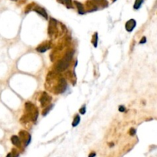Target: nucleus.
I'll return each instance as SVG.
<instances>
[{
  "mask_svg": "<svg viewBox=\"0 0 157 157\" xmlns=\"http://www.w3.org/2000/svg\"><path fill=\"white\" fill-rule=\"evenodd\" d=\"M74 51H68L66 53L65 56L64 57L63 59H61V61L58 62L56 65V70L58 72H61V71H64L65 69H67L68 66L70 65V62H71V59L73 58Z\"/></svg>",
  "mask_w": 157,
  "mask_h": 157,
  "instance_id": "f257e3e1",
  "label": "nucleus"
},
{
  "mask_svg": "<svg viewBox=\"0 0 157 157\" xmlns=\"http://www.w3.org/2000/svg\"><path fill=\"white\" fill-rule=\"evenodd\" d=\"M136 26H137V22H136L134 19H130L128 22H126L125 25L126 30L129 32L133 31V29H134Z\"/></svg>",
  "mask_w": 157,
  "mask_h": 157,
  "instance_id": "f03ea898",
  "label": "nucleus"
},
{
  "mask_svg": "<svg viewBox=\"0 0 157 157\" xmlns=\"http://www.w3.org/2000/svg\"><path fill=\"white\" fill-rule=\"evenodd\" d=\"M51 98L46 93H43L42 96L40 98V102L41 103L42 106H45V104H47L48 103L49 101H51Z\"/></svg>",
  "mask_w": 157,
  "mask_h": 157,
  "instance_id": "7ed1b4c3",
  "label": "nucleus"
},
{
  "mask_svg": "<svg viewBox=\"0 0 157 157\" xmlns=\"http://www.w3.org/2000/svg\"><path fill=\"white\" fill-rule=\"evenodd\" d=\"M11 141L14 146H17V147H21V146H22V142H21V140L19 139V137H18V136L13 135V136L11 137Z\"/></svg>",
  "mask_w": 157,
  "mask_h": 157,
  "instance_id": "20e7f679",
  "label": "nucleus"
},
{
  "mask_svg": "<svg viewBox=\"0 0 157 157\" xmlns=\"http://www.w3.org/2000/svg\"><path fill=\"white\" fill-rule=\"evenodd\" d=\"M35 11L37 12L38 13H39L41 15H42L45 19H48V15L47 13H46V11H45L44 9H42V8L40 7L35 8Z\"/></svg>",
  "mask_w": 157,
  "mask_h": 157,
  "instance_id": "39448f33",
  "label": "nucleus"
},
{
  "mask_svg": "<svg viewBox=\"0 0 157 157\" xmlns=\"http://www.w3.org/2000/svg\"><path fill=\"white\" fill-rule=\"evenodd\" d=\"M75 3L76 4V6H77V9H78L79 14H80V15H83V14H84V6H83V4H81L80 2H77V1H75Z\"/></svg>",
  "mask_w": 157,
  "mask_h": 157,
  "instance_id": "423d86ee",
  "label": "nucleus"
},
{
  "mask_svg": "<svg viewBox=\"0 0 157 157\" xmlns=\"http://www.w3.org/2000/svg\"><path fill=\"white\" fill-rule=\"evenodd\" d=\"M80 116H79L78 114H77V115L75 116V118H74V121L73 123H72V127H77V126L80 124Z\"/></svg>",
  "mask_w": 157,
  "mask_h": 157,
  "instance_id": "0eeeda50",
  "label": "nucleus"
},
{
  "mask_svg": "<svg viewBox=\"0 0 157 157\" xmlns=\"http://www.w3.org/2000/svg\"><path fill=\"white\" fill-rule=\"evenodd\" d=\"M144 0H136V2L134 3V6H133V8H134V9L137 10L139 9L142 6V4L143 3Z\"/></svg>",
  "mask_w": 157,
  "mask_h": 157,
  "instance_id": "6e6552de",
  "label": "nucleus"
},
{
  "mask_svg": "<svg viewBox=\"0 0 157 157\" xmlns=\"http://www.w3.org/2000/svg\"><path fill=\"white\" fill-rule=\"evenodd\" d=\"M48 49V45H41V46H39V47L38 48L37 51L38 52L43 53L45 52Z\"/></svg>",
  "mask_w": 157,
  "mask_h": 157,
  "instance_id": "1a4fd4ad",
  "label": "nucleus"
},
{
  "mask_svg": "<svg viewBox=\"0 0 157 157\" xmlns=\"http://www.w3.org/2000/svg\"><path fill=\"white\" fill-rule=\"evenodd\" d=\"M53 107V105L52 104H51L49 107H48L47 108L45 109V110H44V112H43V116H46V114H48L49 113V111H50L51 110V108Z\"/></svg>",
  "mask_w": 157,
  "mask_h": 157,
  "instance_id": "9d476101",
  "label": "nucleus"
},
{
  "mask_svg": "<svg viewBox=\"0 0 157 157\" xmlns=\"http://www.w3.org/2000/svg\"><path fill=\"white\" fill-rule=\"evenodd\" d=\"M94 38H95V39L93 41V44H94V46L95 48L97 47V40H98V36H97V33L94 34Z\"/></svg>",
  "mask_w": 157,
  "mask_h": 157,
  "instance_id": "9b49d317",
  "label": "nucleus"
},
{
  "mask_svg": "<svg viewBox=\"0 0 157 157\" xmlns=\"http://www.w3.org/2000/svg\"><path fill=\"white\" fill-rule=\"evenodd\" d=\"M79 112H80V114H82V115L85 114V113H86V107L84 106V107H81V108L80 109V110H79Z\"/></svg>",
  "mask_w": 157,
  "mask_h": 157,
  "instance_id": "f8f14e48",
  "label": "nucleus"
},
{
  "mask_svg": "<svg viewBox=\"0 0 157 157\" xmlns=\"http://www.w3.org/2000/svg\"><path fill=\"white\" fill-rule=\"evenodd\" d=\"M136 133H137V130H136V129H134V128H131L130 130V136H134Z\"/></svg>",
  "mask_w": 157,
  "mask_h": 157,
  "instance_id": "ddd939ff",
  "label": "nucleus"
},
{
  "mask_svg": "<svg viewBox=\"0 0 157 157\" xmlns=\"http://www.w3.org/2000/svg\"><path fill=\"white\" fill-rule=\"evenodd\" d=\"M125 110H126V107H124V106H123V105H121V106L119 107V111H120V112H124Z\"/></svg>",
  "mask_w": 157,
  "mask_h": 157,
  "instance_id": "4468645a",
  "label": "nucleus"
},
{
  "mask_svg": "<svg viewBox=\"0 0 157 157\" xmlns=\"http://www.w3.org/2000/svg\"><path fill=\"white\" fill-rule=\"evenodd\" d=\"M146 42V38L143 37L142 39H141L140 41V45H143V44H145Z\"/></svg>",
  "mask_w": 157,
  "mask_h": 157,
  "instance_id": "2eb2a0df",
  "label": "nucleus"
},
{
  "mask_svg": "<svg viewBox=\"0 0 157 157\" xmlns=\"http://www.w3.org/2000/svg\"><path fill=\"white\" fill-rule=\"evenodd\" d=\"M96 156H97V153H96L95 152H92V153H90L88 155V157H96Z\"/></svg>",
  "mask_w": 157,
  "mask_h": 157,
  "instance_id": "dca6fc26",
  "label": "nucleus"
},
{
  "mask_svg": "<svg viewBox=\"0 0 157 157\" xmlns=\"http://www.w3.org/2000/svg\"><path fill=\"white\" fill-rule=\"evenodd\" d=\"M6 157H12V154L11 153H8V155L6 156Z\"/></svg>",
  "mask_w": 157,
  "mask_h": 157,
  "instance_id": "f3484780",
  "label": "nucleus"
},
{
  "mask_svg": "<svg viewBox=\"0 0 157 157\" xmlns=\"http://www.w3.org/2000/svg\"><path fill=\"white\" fill-rule=\"evenodd\" d=\"M109 145H110V147H113V146H114V143H110Z\"/></svg>",
  "mask_w": 157,
  "mask_h": 157,
  "instance_id": "a211bd4d",
  "label": "nucleus"
}]
</instances>
